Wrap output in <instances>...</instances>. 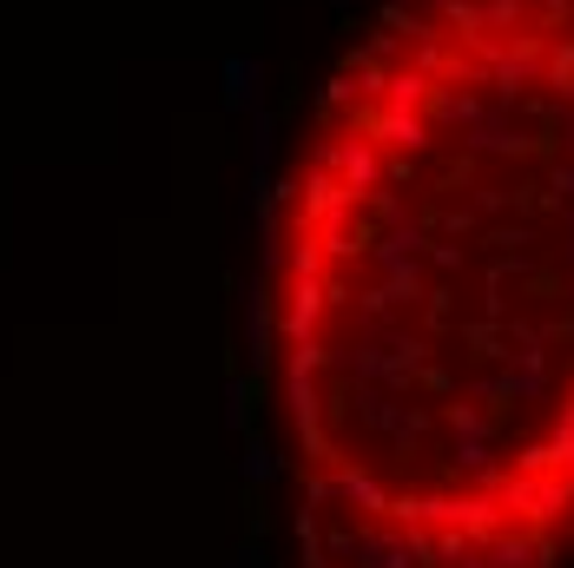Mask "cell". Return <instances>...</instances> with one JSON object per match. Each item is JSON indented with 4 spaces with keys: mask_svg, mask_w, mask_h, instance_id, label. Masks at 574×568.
<instances>
[{
    "mask_svg": "<svg viewBox=\"0 0 574 568\" xmlns=\"http://www.w3.org/2000/svg\"><path fill=\"white\" fill-rule=\"evenodd\" d=\"M548 87H554V100H574V40L554 47V60H548Z\"/></svg>",
    "mask_w": 574,
    "mask_h": 568,
    "instance_id": "3",
    "label": "cell"
},
{
    "mask_svg": "<svg viewBox=\"0 0 574 568\" xmlns=\"http://www.w3.org/2000/svg\"><path fill=\"white\" fill-rule=\"evenodd\" d=\"M436 8H443V0H436Z\"/></svg>",
    "mask_w": 574,
    "mask_h": 568,
    "instance_id": "7",
    "label": "cell"
},
{
    "mask_svg": "<svg viewBox=\"0 0 574 568\" xmlns=\"http://www.w3.org/2000/svg\"><path fill=\"white\" fill-rule=\"evenodd\" d=\"M561 139H567V152H574V106L561 113Z\"/></svg>",
    "mask_w": 574,
    "mask_h": 568,
    "instance_id": "4",
    "label": "cell"
},
{
    "mask_svg": "<svg viewBox=\"0 0 574 568\" xmlns=\"http://www.w3.org/2000/svg\"><path fill=\"white\" fill-rule=\"evenodd\" d=\"M331 8H344V14H350V8H357V0H331Z\"/></svg>",
    "mask_w": 574,
    "mask_h": 568,
    "instance_id": "6",
    "label": "cell"
},
{
    "mask_svg": "<svg viewBox=\"0 0 574 568\" xmlns=\"http://www.w3.org/2000/svg\"><path fill=\"white\" fill-rule=\"evenodd\" d=\"M258 79H265L258 60L231 53V60L218 66V100H225V113H244V106H252V100H258Z\"/></svg>",
    "mask_w": 574,
    "mask_h": 568,
    "instance_id": "2",
    "label": "cell"
},
{
    "mask_svg": "<svg viewBox=\"0 0 574 568\" xmlns=\"http://www.w3.org/2000/svg\"><path fill=\"white\" fill-rule=\"evenodd\" d=\"M567 265H574V218H567Z\"/></svg>",
    "mask_w": 574,
    "mask_h": 568,
    "instance_id": "5",
    "label": "cell"
},
{
    "mask_svg": "<svg viewBox=\"0 0 574 568\" xmlns=\"http://www.w3.org/2000/svg\"><path fill=\"white\" fill-rule=\"evenodd\" d=\"M317 166H331V173H337V179H344V186H350L357 199H363V192H370V186L383 179V166H377L370 139H357V132H350L344 146H331V152H317Z\"/></svg>",
    "mask_w": 574,
    "mask_h": 568,
    "instance_id": "1",
    "label": "cell"
}]
</instances>
